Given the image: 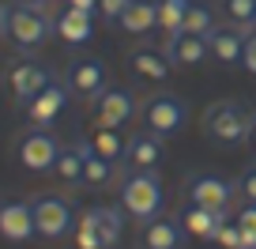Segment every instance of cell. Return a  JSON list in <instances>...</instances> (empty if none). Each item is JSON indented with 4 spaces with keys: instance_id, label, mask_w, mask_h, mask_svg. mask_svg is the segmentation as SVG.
<instances>
[{
    "instance_id": "obj_1",
    "label": "cell",
    "mask_w": 256,
    "mask_h": 249,
    "mask_svg": "<svg viewBox=\"0 0 256 249\" xmlns=\"http://www.w3.org/2000/svg\"><path fill=\"white\" fill-rule=\"evenodd\" d=\"M0 34L19 49L34 53L53 34V16L46 8H26V4H0Z\"/></svg>"
},
{
    "instance_id": "obj_2",
    "label": "cell",
    "mask_w": 256,
    "mask_h": 249,
    "mask_svg": "<svg viewBox=\"0 0 256 249\" xmlns=\"http://www.w3.org/2000/svg\"><path fill=\"white\" fill-rule=\"evenodd\" d=\"M120 208L136 219H154L162 208V177L158 170H128L120 177Z\"/></svg>"
},
{
    "instance_id": "obj_3",
    "label": "cell",
    "mask_w": 256,
    "mask_h": 249,
    "mask_svg": "<svg viewBox=\"0 0 256 249\" xmlns=\"http://www.w3.org/2000/svg\"><path fill=\"white\" fill-rule=\"evenodd\" d=\"M252 117L256 113H248L241 102H215L208 113H204V129H208L211 140H218V144H241V140L252 132Z\"/></svg>"
},
{
    "instance_id": "obj_4",
    "label": "cell",
    "mask_w": 256,
    "mask_h": 249,
    "mask_svg": "<svg viewBox=\"0 0 256 249\" xmlns=\"http://www.w3.org/2000/svg\"><path fill=\"white\" fill-rule=\"evenodd\" d=\"M30 208H34V226H38V234H42V238H49V241L64 238V234L76 226L72 204L64 200V196H56V193H42V196H34Z\"/></svg>"
},
{
    "instance_id": "obj_5",
    "label": "cell",
    "mask_w": 256,
    "mask_h": 249,
    "mask_svg": "<svg viewBox=\"0 0 256 249\" xmlns=\"http://www.w3.org/2000/svg\"><path fill=\"white\" fill-rule=\"evenodd\" d=\"M140 113H144L147 132H154V136H174V132L184 129V121H188V106H184L181 98H174V95H151Z\"/></svg>"
},
{
    "instance_id": "obj_6",
    "label": "cell",
    "mask_w": 256,
    "mask_h": 249,
    "mask_svg": "<svg viewBox=\"0 0 256 249\" xmlns=\"http://www.w3.org/2000/svg\"><path fill=\"white\" fill-rule=\"evenodd\" d=\"M49 83H53V72L46 65H38V61H26V57L16 61V65H8V72H4V87H8V95L19 106H26L34 95H42Z\"/></svg>"
},
{
    "instance_id": "obj_7",
    "label": "cell",
    "mask_w": 256,
    "mask_h": 249,
    "mask_svg": "<svg viewBox=\"0 0 256 249\" xmlns=\"http://www.w3.org/2000/svg\"><path fill=\"white\" fill-rule=\"evenodd\" d=\"M56 155H60V144H56V136H53V132H46V129L23 132V136H19V144H16L19 166L34 170V174H42V170H53Z\"/></svg>"
},
{
    "instance_id": "obj_8",
    "label": "cell",
    "mask_w": 256,
    "mask_h": 249,
    "mask_svg": "<svg viewBox=\"0 0 256 249\" xmlns=\"http://www.w3.org/2000/svg\"><path fill=\"white\" fill-rule=\"evenodd\" d=\"M132 113H136V98L124 87H110L90 102V117H94V125H102V129H120Z\"/></svg>"
},
{
    "instance_id": "obj_9",
    "label": "cell",
    "mask_w": 256,
    "mask_h": 249,
    "mask_svg": "<svg viewBox=\"0 0 256 249\" xmlns=\"http://www.w3.org/2000/svg\"><path fill=\"white\" fill-rule=\"evenodd\" d=\"M64 87L72 91V95L94 102V98L106 91V65L98 57H80V61H72L68 72H64Z\"/></svg>"
},
{
    "instance_id": "obj_10",
    "label": "cell",
    "mask_w": 256,
    "mask_h": 249,
    "mask_svg": "<svg viewBox=\"0 0 256 249\" xmlns=\"http://www.w3.org/2000/svg\"><path fill=\"white\" fill-rule=\"evenodd\" d=\"M230 200H234V185L226 181V177H218V174H196L188 181V204H196V208L226 211Z\"/></svg>"
},
{
    "instance_id": "obj_11",
    "label": "cell",
    "mask_w": 256,
    "mask_h": 249,
    "mask_svg": "<svg viewBox=\"0 0 256 249\" xmlns=\"http://www.w3.org/2000/svg\"><path fill=\"white\" fill-rule=\"evenodd\" d=\"M38 234L30 200H4L0 204V238L4 241H30Z\"/></svg>"
},
{
    "instance_id": "obj_12",
    "label": "cell",
    "mask_w": 256,
    "mask_h": 249,
    "mask_svg": "<svg viewBox=\"0 0 256 249\" xmlns=\"http://www.w3.org/2000/svg\"><path fill=\"white\" fill-rule=\"evenodd\" d=\"M68 95H72V91L64 87V83L53 80L46 91H42V95H34L30 102L23 106V110H26V121H30V125H38V129L53 125V121L64 113V106H68Z\"/></svg>"
},
{
    "instance_id": "obj_13",
    "label": "cell",
    "mask_w": 256,
    "mask_h": 249,
    "mask_svg": "<svg viewBox=\"0 0 256 249\" xmlns=\"http://www.w3.org/2000/svg\"><path fill=\"white\" fill-rule=\"evenodd\" d=\"M53 34L64 42V46H87L94 38V16L80 8H64L53 16Z\"/></svg>"
},
{
    "instance_id": "obj_14",
    "label": "cell",
    "mask_w": 256,
    "mask_h": 249,
    "mask_svg": "<svg viewBox=\"0 0 256 249\" xmlns=\"http://www.w3.org/2000/svg\"><path fill=\"white\" fill-rule=\"evenodd\" d=\"M158 162H162V136L136 132L124 144V166L128 170H158Z\"/></svg>"
},
{
    "instance_id": "obj_15",
    "label": "cell",
    "mask_w": 256,
    "mask_h": 249,
    "mask_svg": "<svg viewBox=\"0 0 256 249\" xmlns=\"http://www.w3.org/2000/svg\"><path fill=\"white\" fill-rule=\"evenodd\" d=\"M226 223H230V211H218V208H196V204H188V208L181 211L184 230L196 234V238H208V241H215Z\"/></svg>"
},
{
    "instance_id": "obj_16",
    "label": "cell",
    "mask_w": 256,
    "mask_h": 249,
    "mask_svg": "<svg viewBox=\"0 0 256 249\" xmlns=\"http://www.w3.org/2000/svg\"><path fill=\"white\" fill-rule=\"evenodd\" d=\"M208 38L204 34H174V38H166V61L177 68H192V65H200L204 57H208Z\"/></svg>"
},
{
    "instance_id": "obj_17",
    "label": "cell",
    "mask_w": 256,
    "mask_h": 249,
    "mask_svg": "<svg viewBox=\"0 0 256 249\" xmlns=\"http://www.w3.org/2000/svg\"><path fill=\"white\" fill-rule=\"evenodd\" d=\"M208 49H211V57H215L218 65L234 68L241 61V53H245V34H238V31H211L208 34Z\"/></svg>"
},
{
    "instance_id": "obj_18",
    "label": "cell",
    "mask_w": 256,
    "mask_h": 249,
    "mask_svg": "<svg viewBox=\"0 0 256 249\" xmlns=\"http://www.w3.org/2000/svg\"><path fill=\"white\" fill-rule=\"evenodd\" d=\"M128 68L140 76V80H151V83H162V80H170V61H166V53H154V49H136V53L128 57Z\"/></svg>"
},
{
    "instance_id": "obj_19",
    "label": "cell",
    "mask_w": 256,
    "mask_h": 249,
    "mask_svg": "<svg viewBox=\"0 0 256 249\" xmlns=\"http://www.w3.org/2000/svg\"><path fill=\"white\" fill-rule=\"evenodd\" d=\"M144 249H181V230L174 219L154 215L144 223Z\"/></svg>"
},
{
    "instance_id": "obj_20",
    "label": "cell",
    "mask_w": 256,
    "mask_h": 249,
    "mask_svg": "<svg viewBox=\"0 0 256 249\" xmlns=\"http://www.w3.org/2000/svg\"><path fill=\"white\" fill-rule=\"evenodd\" d=\"M120 27L128 34H147L158 27V0H132L120 16Z\"/></svg>"
},
{
    "instance_id": "obj_21",
    "label": "cell",
    "mask_w": 256,
    "mask_h": 249,
    "mask_svg": "<svg viewBox=\"0 0 256 249\" xmlns=\"http://www.w3.org/2000/svg\"><path fill=\"white\" fill-rule=\"evenodd\" d=\"M80 151H83V181L90 189H106L113 181V162L102 159V155L90 147V140H80Z\"/></svg>"
},
{
    "instance_id": "obj_22",
    "label": "cell",
    "mask_w": 256,
    "mask_h": 249,
    "mask_svg": "<svg viewBox=\"0 0 256 249\" xmlns=\"http://www.w3.org/2000/svg\"><path fill=\"white\" fill-rule=\"evenodd\" d=\"M53 174L60 177L64 185H83V151H80V144L60 147V155H56V162H53Z\"/></svg>"
},
{
    "instance_id": "obj_23",
    "label": "cell",
    "mask_w": 256,
    "mask_h": 249,
    "mask_svg": "<svg viewBox=\"0 0 256 249\" xmlns=\"http://www.w3.org/2000/svg\"><path fill=\"white\" fill-rule=\"evenodd\" d=\"M87 140H90V147H94L102 159H110V162L124 159V140H120V132H117V129H102V125H94Z\"/></svg>"
},
{
    "instance_id": "obj_24",
    "label": "cell",
    "mask_w": 256,
    "mask_h": 249,
    "mask_svg": "<svg viewBox=\"0 0 256 249\" xmlns=\"http://www.w3.org/2000/svg\"><path fill=\"white\" fill-rule=\"evenodd\" d=\"M76 249H106L102 245V230H98V215L94 208H87L83 215H76Z\"/></svg>"
},
{
    "instance_id": "obj_25",
    "label": "cell",
    "mask_w": 256,
    "mask_h": 249,
    "mask_svg": "<svg viewBox=\"0 0 256 249\" xmlns=\"http://www.w3.org/2000/svg\"><path fill=\"white\" fill-rule=\"evenodd\" d=\"M192 0H158V31H166L170 38L184 31V12Z\"/></svg>"
},
{
    "instance_id": "obj_26",
    "label": "cell",
    "mask_w": 256,
    "mask_h": 249,
    "mask_svg": "<svg viewBox=\"0 0 256 249\" xmlns=\"http://www.w3.org/2000/svg\"><path fill=\"white\" fill-rule=\"evenodd\" d=\"M94 215H98V230H102V245L113 249L124 234V215L117 208H94Z\"/></svg>"
},
{
    "instance_id": "obj_27",
    "label": "cell",
    "mask_w": 256,
    "mask_h": 249,
    "mask_svg": "<svg viewBox=\"0 0 256 249\" xmlns=\"http://www.w3.org/2000/svg\"><path fill=\"white\" fill-rule=\"evenodd\" d=\"M211 31H215V16H211L204 4H196V0H192L188 12H184V34H204V38H208Z\"/></svg>"
},
{
    "instance_id": "obj_28",
    "label": "cell",
    "mask_w": 256,
    "mask_h": 249,
    "mask_svg": "<svg viewBox=\"0 0 256 249\" xmlns=\"http://www.w3.org/2000/svg\"><path fill=\"white\" fill-rule=\"evenodd\" d=\"M226 16L238 27H252L256 23V0H226Z\"/></svg>"
},
{
    "instance_id": "obj_29",
    "label": "cell",
    "mask_w": 256,
    "mask_h": 249,
    "mask_svg": "<svg viewBox=\"0 0 256 249\" xmlns=\"http://www.w3.org/2000/svg\"><path fill=\"white\" fill-rule=\"evenodd\" d=\"M215 245H222V249H245V241H241V226L234 223H226L222 230H218V238H215Z\"/></svg>"
},
{
    "instance_id": "obj_30",
    "label": "cell",
    "mask_w": 256,
    "mask_h": 249,
    "mask_svg": "<svg viewBox=\"0 0 256 249\" xmlns=\"http://www.w3.org/2000/svg\"><path fill=\"white\" fill-rule=\"evenodd\" d=\"M128 4H132V0H98V16H102L106 23H120Z\"/></svg>"
},
{
    "instance_id": "obj_31",
    "label": "cell",
    "mask_w": 256,
    "mask_h": 249,
    "mask_svg": "<svg viewBox=\"0 0 256 249\" xmlns=\"http://www.w3.org/2000/svg\"><path fill=\"white\" fill-rule=\"evenodd\" d=\"M238 193L245 196V204H256V166H248L238 181Z\"/></svg>"
},
{
    "instance_id": "obj_32",
    "label": "cell",
    "mask_w": 256,
    "mask_h": 249,
    "mask_svg": "<svg viewBox=\"0 0 256 249\" xmlns=\"http://www.w3.org/2000/svg\"><path fill=\"white\" fill-rule=\"evenodd\" d=\"M234 223L241 226V230H252L256 234V204H245V208H238V219Z\"/></svg>"
},
{
    "instance_id": "obj_33",
    "label": "cell",
    "mask_w": 256,
    "mask_h": 249,
    "mask_svg": "<svg viewBox=\"0 0 256 249\" xmlns=\"http://www.w3.org/2000/svg\"><path fill=\"white\" fill-rule=\"evenodd\" d=\"M241 65L256 76V34H245V53H241Z\"/></svg>"
},
{
    "instance_id": "obj_34",
    "label": "cell",
    "mask_w": 256,
    "mask_h": 249,
    "mask_svg": "<svg viewBox=\"0 0 256 249\" xmlns=\"http://www.w3.org/2000/svg\"><path fill=\"white\" fill-rule=\"evenodd\" d=\"M68 8H80V12H98V0H68Z\"/></svg>"
},
{
    "instance_id": "obj_35",
    "label": "cell",
    "mask_w": 256,
    "mask_h": 249,
    "mask_svg": "<svg viewBox=\"0 0 256 249\" xmlns=\"http://www.w3.org/2000/svg\"><path fill=\"white\" fill-rule=\"evenodd\" d=\"M12 4H26V8H46L49 0H12Z\"/></svg>"
},
{
    "instance_id": "obj_36",
    "label": "cell",
    "mask_w": 256,
    "mask_h": 249,
    "mask_svg": "<svg viewBox=\"0 0 256 249\" xmlns=\"http://www.w3.org/2000/svg\"><path fill=\"white\" fill-rule=\"evenodd\" d=\"M248 140H252V147H256V117H252V132H248Z\"/></svg>"
},
{
    "instance_id": "obj_37",
    "label": "cell",
    "mask_w": 256,
    "mask_h": 249,
    "mask_svg": "<svg viewBox=\"0 0 256 249\" xmlns=\"http://www.w3.org/2000/svg\"><path fill=\"white\" fill-rule=\"evenodd\" d=\"M49 4H60V0H49Z\"/></svg>"
},
{
    "instance_id": "obj_38",
    "label": "cell",
    "mask_w": 256,
    "mask_h": 249,
    "mask_svg": "<svg viewBox=\"0 0 256 249\" xmlns=\"http://www.w3.org/2000/svg\"><path fill=\"white\" fill-rule=\"evenodd\" d=\"M0 38H4V34H0Z\"/></svg>"
},
{
    "instance_id": "obj_39",
    "label": "cell",
    "mask_w": 256,
    "mask_h": 249,
    "mask_svg": "<svg viewBox=\"0 0 256 249\" xmlns=\"http://www.w3.org/2000/svg\"><path fill=\"white\" fill-rule=\"evenodd\" d=\"M252 27H256V23H252Z\"/></svg>"
}]
</instances>
